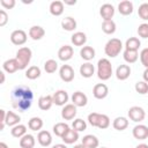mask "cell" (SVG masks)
I'll list each match as a JSON object with an SVG mask.
<instances>
[{"label": "cell", "instance_id": "1", "mask_svg": "<svg viewBox=\"0 0 148 148\" xmlns=\"http://www.w3.org/2000/svg\"><path fill=\"white\" fill-rule=\"evenodd\" d=\"M34 101V92L27 86H16L10 94L12 106L20 112H24L30 109Z\"/></svg>", "mask_w": 148, "mask_h": 148}, {"label": "cell", "instance_id": "2", "mask_svg": "<svg viewBox=\"0 0 148 148\" xmlns=\"http://www.w3.org/2000/svg\"><path fill=\"white\" fill-rule=\"evenodd\" d=\"M112 75V65L109 59L102 58L97 62V76L102 81H106Z\"/></svg>", "mask_w": 148, "mask_h": 148}, {"label": "cell", "instance_id": "3", "mask_svg": "<svg viewBox=\"0 0 148 148\" xmlns=\"http://www.w3.org/2000/svg\"><path fill=\"white\" fill-rule=\"evenodd\" d=\"M121 50H123V43L118 38H111V39H109L106 42L105 46H104V52L110 58L117 57L121 52Z\"/></svg>", "mask_w": 148, "mask_h": 148}, {"label": "cell", "instance_id": "4", "mask_svg": "<svg viewBox=\"0 0 148 148\" xmlns=\"http://www.w3.org/2000/svg\"><path fill=\"white\" fill-rule=\"evenodd\" d=\"M31 57H32V51L27 47V46H23V47H20L16 52V60L18 62V66H20V69H25L27 66L29 65L30 60H31Z\"/></svg>", "mask_w": 148, "mask_h": 148}, {"label": "cell", "instance_id": "5", "mask_svg": "<svg viewBox=\"0 0 148 148\" xmlns=\"http://www.w3.org/2000/svg\"><path fill=\"white\" fill-rule=\"evenodd\" d=\"M127 114H128V118H130L132 121H134V123H140V121H142V120L145 119V117H146L145 110H143L141 106H136V105L130 108Z\"/></svg>", "mask_w": 148, "mask_h": 148}, {"label": "cell", "instance_id": "6", "mask_svg": "<svg viewBox=\"0 0 148 148\" xmlns=\"http://www.w3.org/2000/svg\"><path fill=\"white\" fill-rule=\"evenodd\" d=\"M27 34L22 29H16L10 34V42L14 45H23L27 42Z\"/></svg>", "mask_w": 148, "mask_h": 148}, {"label": "cell", "instance_id": "7", "mask_svg": "<svg viewBox=\"0 0 148 148\" xmlns=\"http://www.w3.org/2000/svg\"><path fill=\"white\" fill-rule=\"evenodd\" d=\"M74 69L69 65H62L59 69V76L64 82H72L74 80Z\"/></svg>", "mask_w": 148, "mask_h": 148}, {"label": "cell", "instance_id": "8", "mask_svg": "<svg viewBox=\"0 0 148 148\" xmlns=\"http://www.w3.org/2000/svg\"><path fill=\"white\" fill-rule=\"evenodd\" d=\"M52 98H53V104H56L58 106H65L66 103L68 102L69 96L66 90H57L52 95Z\"/></svg>", "mask_w": 148, "mask_h": 148}, {"label": "cell", "instance_id": "9", "mask_svg": "<svg viewBox=\"0 0 148 148\" xmlns=\"http://www.w3.org/2000/svg\"><path fill=\"white\" fill-rule=\"evenodd\" d=\"M109 94V88L105 83H97L92 88V95L97 99H103L108 96Z\"/></svg>", "mask_w": 148, "mask_h": 148}, {"label": "cell", "instance_id": "10", "mask_svg": "<svg viewBox=\"0 0 148 148\" xmlns=\"http://www.w3.org/2000/svg\"><path fill=\"white\" fill-rule=\"evenodd\" d=\"M132 134L136 140H146L148 138V127L146 125H135L132 130Z\"/></svg>", "mask_w": 148, "mask_h": 148}, {"label": "cell", "instance_id": "11", "mask_svg": "<svg viewBox=\"0 0 148 148\" xmlns=\"http://www.w3.org/2000/svg\"><path fill=\"white\" fill-rule=\"evenodd\" d=\"M77 111H76V106L72 103V104H66L62 110H61V117L64 120H72L75 118Z\"/></svg>", "mask_w": 148, "mask_h": 148}, {"label": "cell", "instance_id": "12", "mask_svg": "<svg viewBox=\"0 0 148 148\" xmlns=\"http://www.w3.org/2000/svg\"><path fill=\"white\" fill-rule=\"evenodd\" d=\"M99 14L104 21L112 20V17L114 15V7L111 3H103L99 8Z\"/></svg>", "mask_w": 148, "mask_h": 148}, {"label": "cell", "instance_id": "13", "mask_svg": "<svg viewBox=\"0 0 148 148\" xmlns=\"http://www.w3.org/2000/svg\"><path fill=\"white\" fill-rule=\"evenodd\" d=\"M73 54H74V50L71 45H62L58 50V58L61 61H68L69 59H72Z\"/></svg>", "mask_w": 148, "mask_h": 148}, {"label": "cell", "instance_id": "14", "mask_svg": "<svg viewBox=\"0 0 148 148\" xmlns=\"http://www.w3.org/2000/svg\"><path fill=\"white\" fill-rule=\"evenodd\" d=\"M72 102L73 104L77 108H82V106H86L87 103H88V97L86 94H83L82 91H75L73 95H72Z\"/></svg>", "mask_w": 148, "mask_h": 148}, {"label": "cell", "instance_id": "15", "mask_svg": "<svg viewBox=\"0 0 148 148\" xmlns=\"http://www.w3.org/2000/svg\"><path fill=\"white\" fill-rule=\"evenodd\" d=\"M37 141L40 146L43 147H49L51 143H52V135L49 131H39L38 134H37Z\"/></svg>", "mask_w": 148, "mask_h": 148}, {"label": "cell", "instance_id": "16", "mask_svg": "<svg viewBox=\"0 0 148 148\" xmlns=\"http://www.w3.org/2000/svg\"><path fill=\"white\" fill-rule=\"evenodd\" d=\"M2 68L8 74H13V73H15V72H17L20 69V66H18V62H17L16 58H12V59H8V60H6L3 62Z\"/></svg>", "mask_w": 148, "mask_h": 148}, {"label": "cell", "instance_id": "17", "mask_svg": "<svg viewBox=\"0 0 148 148\" xmlns=\"http://www.w3.org/2000/svg\"><path fill=\"white\" fill-rule=\"evenodd\" d=\"M131 75V67L128 65H119L116 69V76L118 80L124 81L128 79Z\"/></svg>", "mask_w": 148, "mask_h": 148}, {"label": "cell", "instance_id": "18", "mask_svg": "<svg viewBox=\"0 0 148 148\" xmlns=\"http://www.w3.org/2000/svg\"><path fill=\"white\" fill-rule=\"evenodd\" d=\"M45 35V30L43 27L40 25H32L30 29H29V36L31 39L34 40H39L44 37Z\"/></svg>", "mask_w": 148, "mask_h": 148}, {"label": "cell", "instance_id": "19", "mask_svg": "<svg viewBox=\"0 0 148 148\" xmlns=\"http://www.w3.org/2000/svg\"><path fill=\"white\" fill-rule=\"evenodd\" d=\"M52 104H53V98L51 95H44L38 98V108L43 111L50 110Z\"/></svg>", "mask_w": 148, "mask_h": 148}, {"label": "cell", "instance_id": "20", "mask_svg": "<svg viewBox=\"0 0 148 148\" xmlns=\"http://www.w3.org/2000/svg\"><path fill=\"white\" fill-rule=\"evenodd\" d=\"M82 145L86 148H97L99 145V141H98L97 136H95L92 134H87L82 138Z\"/></svg>", "mask_w": 148, "mask_h": 148}, {"label": "cell", "instance_id": "21", "mask_svg": "<svg viewBox=\"0 0 148 148\" xmlns=\"http://www.w3.org/2000/svg\"><path fill=\"white\" fill-rule=\"evenodd\" d=\"M95 73V67L90 62H84L80 66V74L82 75V77H86V79H89L94 75Z\"/></svg>", "mask_w": 148, "mask_h": 148}, {"label": "cell", "instance_id": "22", "mask_svg": "<svg viewBox=\"0 0 148 148\" xmlns=\"http://www.w3.org/2000/svg\"><path fill=\"white\" fill-rule=\"evenodd\" d=\"M61 139H62V141H64L66 145H72V143L76 142V141L79 140V132H76V131L73 130V128H69V130L65 133V135H64Z\"/></svg>", "mask_w": 148, "mask_h": 148}, {"label": "cell", "instance_id": "23", "mask_svg": "<svg viewBox=\"0 0 148 148\" xmlns=\"http://www.w3.org/2000/svg\"><path fill=\"white\" fill-rule=\"evenodd\" d=\"M133 3L131 2V1H128V0H124V1H121V2H119V5H118V10H119V13L121 14V15H130V14H132L133 13Z\"/></svg>", "mask_w": 148, "mask_h": 148}, {"label": "cell", "instance_id": "24", "mask_svg": "<svg viewBox=\"0 0 148 148\" xmlns=\"http://www.w3.org/2000/svg\"><path fill=\"white\" fill-rule=\"evenodd\" d=\"M50 13L54 16H60L64 13V2L59 0H54L50 3Z\"/></svg>", "mask_w": 148, "mask_h": 148}, {"label": "cell", "instance_id": "25", "mask_svg": "<svg viewBox=\"0 0 148 148\" xmlns=\"http://www.w3.org/2000/svg\"><path fill=\"white\" fill-rule=\"evenodd\" d=\"M71 40H72V43H73L75 46H82V45H84L86 42H87V36H86V34L82 32V31H76V32H74V34L72 35Z\"/></svg>", "mask_w": 148, "mask_h": 148}, {"label": "cell", "instance_id": "26", "mask_svg": "<svg viewBox=\"0 0 148 148\" xmlns=\"http://www.w3.org/2000/svg\"><path fill=\"white\" fill-rule=\"evenodd\" d=\"M80 56H81V58L83 60H86L87 62H89L91 59L95 58V50H94V47L88 46V45L87 46H83L80 50Z\"/></svg>", "mask_w": 148, "mask_h": 148}, {"label": "cell", "instance_id": "27", "mask_svg": "<svg viewBox=\"0 0 148 148\" xmlns=\"http://www.w3.org/2000/svg\"><path fill=\"white\" fill-rule=\"evenodd\" d=\"M141 45V42L138 37H130L125 42V50H131V51H138Z\"/></svg>", "mask_w": 148, "mask_h": 148}, {"label": "cell", "instance_id": "28", "mask_svg": "<svg viewBox=\"0 0 148 148\" xmlns=\"http://www.w3.org/2000/svg\"><path fill=\"white\" fill-rule=\"evenodd\" d=\"M20 120H21V117L17 113H15L13 111H7V114H6V125L14 127V126H16V125L20 124Z\"/></svg>", "mask_w": 148, "mask_h": 148}, {"label": "cell", "instance_id": "29", "mask_svg": "<svg viewBox=\"0 0 148 148\" xmlns=\"http://www.w3.org/2000/svg\"><path fill=\"white\" fill-rule=\"evenodd\" d=\"M112 126L117 131H124V130H126L128 127V119L126 117H117L113 120Z\"/></svg>", "mask_w": 148, "mask_h": 148}, {"label": "cell", "instance_id": "30", "mask_svg": "<svg viewBox=\"0 0 148 148\" xmlns=\"http://www.w3.org/2000/svg\"><path fill=\"white\" fill-rule=\"evenodd\" d=\"M35 138L31 134H25L20 139V147L21 148H34L35 147Z\"/></svg>", "mask_w": 148, "mask_h": 148}, {"label": "cell", "instance_id": "31", "mask_svg": "<svg viewBox=\"0 0 148 148\" xmlns=\"http://www.w3.org/2000/svg\"><path fill=\"white\" fill-rule=\"evenodd\" d=\"M61 27L66 31H73L76 28V21L72 16H67L61 21Z\"/></svg>", "mask_w": 148, "mask_h": 148}, {"label": "cell", "instance_id": "32", "mask_svg": "<svg viewBox=\"0 0 148 148\" xmlns=\"http://www.w3.org/2000/svg\"><path fill=\"white\" fill-rule=\"evenodd\" d=\"M53 133L57 135V136H59V138H62L64 135H65V133L69 130V126H68V124H66V123H57L54 126H53Z\"/></svg>", "mask_w": 148, "mask_h": 148}, {"label": "cell", "instance_id": "33", "mask_svg": "<svg viewBox=\"0 0 148 148\" xmlns=\"http://www.w3.org/2000/svg\"><path fill=\"white\" fill-rule=\"evenodd\" d=\"M28 127L31 131H35V132L40 131L42 127H43V120H42V118H39V117H32V118H30V120L28 121Z\"/></svg>", "mask_w": 148, "mask_h": 148}, {"label": "cell", "instance_id": "34", "mask_svg": "<svg viewBox=\"0 0 148 148\" xmlns=\"http://www.w3.org/2000/svg\"><path fill=\"white\" fill-rule=\"evenodd\" d=\"M10 134L14 136V138H17V139H21L22 136H24L27 134V127L22 124H18L14 127H12L10 130Z\"/></svg>", "mask_w": 148, "mask_h": 148}, {"label": "cell", "instance_id": "35", "mask_svg": "<svg viewBox=\"0 0 148 148\" xmlns=\"http://www.w3.org/2000/svg\"><path fill=\"white\" fill-rule=\"evenodd\" d=\"M117 27H116V23L113 20H109V21H103L102 23V30L104 34L106 35H112L114 34Z\"/></svg>", "mask_w": 148, "mask_h": 148}, {"label": "cell", "instance_id": "36", "mask_svg": "<svg viewBox=\"0 0 148 148\" xmlns=\"http://www.w3.org/2000/svg\"><path fill=\"white\" fill-rule=\"evenodd\" d=\"M123 57H124V60L128 64H134L138 58H139V53L138 51H131V50H125L124 53H123Z\"/></svg>", "mask_w": 148, "mask_h": 148}, {"label": "cell", "instance_id": "37", "mask_svg": "<svg viewBox=\"0 0 148 148\" xmlns=\"http://www.w3.org/2000/svg\"><path fill=\"white\" fill-rule=\"evenodd\" d=\"M25 76L29 80H36L40 76V68L38 66H30L25 71Z\"/></svg>", "mask_w": 148, "mask_h": 148}, {"label": "cell", "instance_id": "38", "mask_svg": "<svg viewBox=\"0 0 148 148\" xmlns=\"http://www.w3.org/2000/svg\"><path fill=\"white\" fill-rule=\"evenodd\" d=\"M44 69H45L46 73L52 74V73H54L58 69V62L54 59H49L44 64Z\"/></svg>", "mask_w": 148, "mask_h": 148}, {"label": "cell", "instance_id": "39", "mask_svg": "<svg viewBox=\"0 0 148 148\" xmlns=\"http://www.w3.org/2000/svg\"><path fill=\"white\" fill-rule=\"evenodd\" d=\"M72 128L75 130L76 132H82V131H84L87 128V123L81 118L74 119L73 123H72Z\"/></svg>", "mask_w": 148, "mask_h": 148}, {"label": "cell", "instance_id": "40", "mask_svg": "<svg viewBox=\"0 0 148 148\" xmlns=\"http://www.w3.org/2000/svg\"><path fill=\"white\" fill-rule=\"evenodd\" d=\"M138 15L141 20L143 21H148V2H143L139 6L138 9Z\"/></svg>", "mask_w": 148, "mask_h": 148}, {"label": "cell", "instance_id": "41", "mask_svg": "<svg viewBox=\"0 0 148 148\" xmlns=\"http://www.w3.org/2000/svg\"><path fill=\"white\" fill-rule=\"evenodd\" d=\"M134 88H135V91L140 95H146L148 92V83L145 81H138Z\"/></svg>", "mask_w": 148, "mask_h": 148}, {"label": "cell", "instance_id": "42", "mask_svg": "<svg viewBox=\"0 0 148 148\" xmlns=\"http://www.w3.org/2000/svg\"><path fill=\"white\" fill-rule=\"evenodd\" d=\"M110 126V118L106 116V114H103L101 113L99 114V119H98V124H97V127L101 128V130H105Z\"/></svg>", "mask_w": 148, "mask_h": 148}, {"label": "cell", "instance_id": "43", "mask_svg": "<svg viewBox=\"0 0 148 148\" xmlns=\"http://www.w3.org/2000/svg\"><path fill=\"white\" fill-rule=\"evenodd\" d=\"M99 114H101V113H97V112H91V113L88 114V123H89L92 127H97L98 119H99Z\"/></svg>", "mask_w": 148, "mask_h": 148}, {"label": "cell", "instance_id": "44", "mask_svg": "<svg viewBox=\"0 0 148 148\" xmlns=\"http://www.w3.org/2000/svg\"><path fill=\"white\" fill-rule=\"evenodd\" d=\"M138 35L141 38H148V23H141L138 27Z\"/></svg>", "mask_w": 148, "mask_h": 148}, {"label": "cell", "instance_id": "45", "mask_svg": "<svg viewBox=\"0 0 148 148\" xmlns=\"http://www.w3.org/2000/svg\"><path fill=\"white\" fill-rule=\"evenodd\" d=\"M139 57H140V61L145 66V68H148V47L142 49Z\"/></svg>", "mask_w": 148, "mask_h": 148}, {"label": "cell", "instance_id": "46", "mask_svg": "<svg viewBox=\"0 0 148 148\" xmlns=\"http://www.w3.org/2000/svg\"><path fill=\"white\" fill-rule=\"evenodd\" d=\"M0 3L5 9H12V8H14L16 2H15V0H1Z\"/></svg>", "mask_w": 148, "mask_h": 148}, {"label": "cell", "instance_id": "47", "mask_svg": "<svg viewBox=\"0 0 148 148\" xmlns=\"http://www.w3.org/2000/svg\"><path fill=\"white\" fill-rule=\"evenodd\" d=\"M7 22H8V15L5 9H1L0 10V27L6 25Z\"/></svg>", "mask_w": 148, "mask_h": 148}, {"label": "cell", "instance_id": "48", "mask_svg": "<svg viewBox=\"0 0 148 148\" xmlns=\"http://www.w3.org/2000/svg\"><path fill=\"white\" fill-rule=\"evenodd\" d=\"M6 114H7V112L3 109H1L0 110V131H2L6 125Z\"/></svg>", "mask_w": 148, "mask_h": 148}, {"label": "cell", "instance_id": "49", "mask_svg": "<svg viewBox=\"0 0 148 148\" xmlns=\"http://www.w3.org/2000/svg\"><path fill=\"white\" fill-rule=\"evenodd\" d=\"M142 77H143V81L148 83V68H146L143 71V74H142Z\"/></svg>", "mask_w": 148, "mask_h": 148}, {"label": "cell", "instance_id": "50", "mask_svg": "<svg viewBox=\"0 0 148 148\" xmlns=\"http://www.w3.org/2000/svg\"><path fill=\"white\" fill-rule=\"evenodd\" d=\"M52 148H67V146L65 143H57V145L52 146Z\"/></svg>", "mask_w": 148, "mask_h": 148}, {"label": "cell", "instance_id": "51", "mask_svg": "<svg viewBox=\"0 0 148 148\" xmlns=\"http://www.w3.org/2000/svg\"><path fill=\"white\" fill-rule=\"evenodd\" d=\"M64 3H65V5H75V3H76V0H72V1H67V0H65Z\"/></svg>", "mask_w": 148, "mask_h": 148}, {"label": "cell", "instance_id": "52", "mask_svg": "<svg viewBox=\"0 0 148 148\" xmlns=\"http://www.w3.org/2000/svg\"><path fill=\"white\" fill-rule=\"evenodd\" d=\"M0 76H1V81H0V83L2 84V83H5V73H3V72H0Z\"/></svg>", "mask_w": 148, "mask_h": 148}, {"label": "cell", "instance_id": "53", "mask_svg": "<svg viewBox=\"0 0 148 148\" xmlns=\"http://www.w3.org/2000/svg\"><path fill=\"white\" fill-rule=\"evenodd\" d=\"M135 148H148V145H146V143H140V145H138Z\"/></svg>", "mask_w": 148, "mask_h": 148}, {"label": "cell", "instance_id": "54", "mask_svg": "<svg viewBox=\"0 0 148 148\" xmlns=\"http://www.w3.org/2000/svg\"><path fill=\"white\" fill-rule=\"evenodd\" d=\"M0 148H8V146L5 142H0Z\"/></svg>", "mask_w": 148, "mask_h": 148}, {"label": "cell", "instance_id": "55", "mask_svg": "<svg viewBox=\"0 0 148 148\" xmlns=\"http://www.w3.org/2000/svg\"><path fill=\"white\" fill-rule=\"evenodd\" d=\"M73 148H86V147H84V146H83V145L81 143V145H75V146H74Z\"/></svg>", "mask_w": 148, "mask_h": 148}, {"label": "cell", "instance_id": "56", "mask_svg": "<svg viewBox=\"0 0 148 148\" xmlns=\"http://www.w3.org/2000/svg\"><path fill=\"white\" fill-rule=\"evenodd\" d=\"M101 148H106V147H101Z\"/></svg>", "mask_w": 148, "mask_h": 148}]
</instances>
